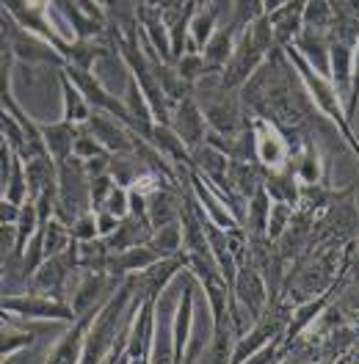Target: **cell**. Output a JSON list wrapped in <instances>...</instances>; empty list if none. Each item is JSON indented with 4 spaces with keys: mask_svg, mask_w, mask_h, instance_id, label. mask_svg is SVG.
<instances>
[{
    "mask_svg": "<svg viewBox=\"0 0 359 364\" xmlns=\"http://www.w3.org/2000/svg\"><path fill=\"white\" fill-rule=\"evenodd\" d=\"M354 243L351 246H321V243L310 246L288 268L279 298H285L291 306H298V304H307L313 298L329 293L340 282V276L351 271Z\"/></svg>",
    "mask_w": 359,
    "mask_h": 364,
    "instance_id": "cell-1",
    "label": "cell"
},
{
    "mask_svg": "<svg viewBox=\"0 0 359 364\" xmlns=\"http://www.w3.org/2000/svg\"><path fill=\"white\" fill-rule=\"evenodd\" d=\"M285 55H288V61L293 64V69L298 72V77H301L304 89L310 94L313 105L318 108V114L326 116V119L335 124L337 130H340V136H343V141H345V146H348L359 160V136L354 133V124H351V119H348V111H345V105H343V97L337 94L332 77H326V75H321L318 69L310 67V61H307L293 45L285 47Z\"/></svg>",
    "mask_w": 359,
    "mask_h": 364,
    "instance_id": "cell-2",
    "label": "cell"
},
{
    "mask_svg": "<svg viewBox=\"0 0 359 364\" xmlns=\"http://www.w3.org/2000/svg\"><path fill=\"white\" fill-rule=\"evenodd\" d=\"M274 199L269 196L266 188H260L251 199H249V213H246V232L249 235H269V218Z\"/></svg>",
    "mask_w": 359,
    "mask_h": 364,
    "instance_id": "cell-31",
    "label": "cell"
},
{
    "mask_svg": "<svg viewBox=\"0 0 359 364\" xmlns=\"http://www.w3.org/2000/svg\"><path fill=\"white\" fill-rule=\"evenodd\" d=\"M75 235H72V227L67 221H61L58 215H53V221L47 224L45 229V259L47 257H58L72 246Z\"/></svg>",
    "mask_w": 359,
    "mask_h": 364,
    "instance_id": "cell-33",
    "label": "cell"
},
{
    "mask_svg": "<svg viewBox=\"0 0 359 364\" xmlns=\"http://www.w3.org/2000/svg\"><path fill=\"white\" fill-rule=\"evenodd\" d=\"M39 340V331L36 328H25L20 323L9 320V315H3V334H0V350H3V359L9 362V356H14L17 350L31 348L33 342Z\"/></svg>",
    "mask_w": 359,
    "mask_h": 364,
    "instance_id": "cell-30",
    "label": "cell"
},
{
    "mask_svg": "<svg viewBox=\"0 0 359 364\" xmlns=\"http://www.w3.org/2000/svg\"><path fill=\"white\" fill-rule=\"evenodd\" d=\"M169 127L177 133L180 141L188 146L191 155H194L197 149H202L204 144H207V138H210V124H207L202 108L197 105L194 97L172 102V124H169Z\"/></svg>",
    "mask_w": 359,
    "mask_h": 364,
    "instance_id": "cell-11",
    "label": "cell"
},
{
    "mask_svg": "<svg viewBox=\"0 0 359 364\" xmlns=\"http://www.w3.org/2000/svg\"><path fill=\"white\" fill-rule=\"evenodd\" d=\"M150 246H152L160 257H175V254H180V251H182V224L177 221V224L155 229Z\"/></svg>",
    "mask_w": 359,
    "mask_h": 364,
    "instance_id": "cell-35",
    "label": "cell"
},
{
    "mask_svg": "<svg viewBox=\"0 0 359 364\" xmlns=\"http://www.w3.org/2000/svg\"><path fill=\"white\" fill-rule=\"evenodd\" d=\"M157 259H163L152 246H138V249H128L122 254H111L108 259V273L113 279L125 282L128 276H135V273L147 271L150 265H155Z\"/></svg>",
    "mask_w": 359,
    "mask_h": 364,
    "instance_id": "cell-24",
    "label": "cell"
},
{
    "mask_svg": "<svg viewBox=\"0 0 359 364\" xmlns=\"http://www.w3.org/2000/svg\"><path fill=\"white\" fill-rule=\"evenodd\" d=\"M103 210H105V213H111L113 218L125 221V218L130 215V191H128V188H122V185H116V188L111 191V196L105 199Z\"/></svg>",
    "mask_w": 359,
    "mask_h": 364,
    "instance_id": "cell-40",
    "label": "cell"
},
{
    "mask_svg": "<svg viewBox=\"0 0 359 364\" xmlns=\"http://www.w3.org/2000/svg\"><path fill=\"white\" fill-rule=\"evenodd\" d=\"M150 144L155 146L157 152L163 155V158H169L175 163V168L177 166H194V160H191V152H188V146L180 141V136L169 127V124H155V130H152V138H150Z\"/></svg>",
    "mask_w": 359,
    "mask_h": 364,
    "instance_id": "cell-28",
    "label": "cell"
},
{
    "mask_svg": "<svg viewBox=\"0 0 359 364\" xmlns=\"http://www.w3.org/2000/svg\"><path fill=\"white\" fill-rule=\"evenodd\" d=\"M188 271V259L185 254L180 251L175 257H163L157 259L155 265H150L147 271L135 273V293L138 296H160L163 287L177 276V273Z\"/></svg>",
    "mask_w": 359,
    "mask_h": 364,
    "instance_id": "cell-16",
    "label": "cell"
},
{
    "mask_svg": "<svg viewBox=\"0 0 359 364\" xmlns=\"http://www.w3.org/2000/svg\"><path fill=\"white\" fill-rule=\"evenodd\" d=\"M180 77L185 80V83H191V86H197L202 77H207V67H204V58L202 55H194V53H185L182 58L177 61Z\"/></svg>",
    "mask_w": 359,
    "mask_h": 364,
    "instance_id": "cell-38",
    "label": "cell"
},
{
    "mask_svg": "<svg viewBox=\"0 0 359 364\" xmlns=\"http://www.w3.org/2000/svg\"><path fill=\"white\" fill-rule=\"evenodd\" d=\"M293 215H296V207L293 205H285V202H274V207H271V218H269V237L276 243L285 232H288V227H291Z\"/></svg>",
    "mask_w": 359,
    "mask_h": 364,
    "instance_id": "cell-37",
    "label": "cell"
},
{
    "mask_svg": "<svg viewBox=\"0 0 359 364\" xmlns=\"http://www.w3.org/2000/svg\"><path fill=\"white\" fill-rule=\"evenodd\" d=\"M100 155H111V152H105V149H103V144L91 136L86 127H78V138H75V158H80L83 163H86V160H94V158H100Z\"/></svg>",
    "mask_w": 359,
    "mask_h": 364,
    "instance_id": "cell-39",
    "label": "cell"
},
{
    "mask_svg": "<svg viewBox=\"0 0 359 364\" xmlns=\"http://www.w3.org/2000/svg\"><path fill=\"white\" fill-rule=\"evenodd\" d=\"M235 334L232 326H213V340L207 345V364H232L235 353Z\"/></svg>",
    "mask_w": 359,
    "mask_h": 364,
    "instance_id": "cell-32",
    "label": "cell"
},
{
    "mask_svg": "<svg viewBox=\"0 0 359 364\" xmlns=\"http://www.w3.org/2000/svg\"><path fill=\"white\" fill-rule=\"evenodd\" d=\"M222 9H224V3H199L197 14L191 20V28H188V47H185V53L202 55V50L213 39V33L219 31V25H222V14H219Z\"/></svg>",
    "mask_w": 359,
    "mask_h": 364,
    "instance_id": "cell-21",
    "label": "cell"
},
{
    "mask_svg": "<svg viewBox=\"0 0 359 364\" xmlns=\"http://www.w3.org/2000/svg\"><path fill=\"white\" fill-rule=\"evenodd\" d=\"M39 130H42V141H45V149L50 152V158L56 163H64L75 155V138H78V127L67 124V122H56V124H47L39 122Z\"/></svg>",
    "mask_w": 359,
    "mask_h": 364,
    "instance_id": "cell-25",
    "label": "cell"
},
{
    "mask_svg": "<svg viewBox=\"0 0 359 364\" xmlns=\"http://www.w3.org/2000/svg\"><path fill=\"white\" fill-rule=\"evenodd\" d=\"M80 271L91 273H108V259H111V251L105 246V240H89V243H80Z\"/></svg>",
    "mask_w": 359,
    "mask_h": 364,
    "instance_id": "cell-34",
    "label": "cell"
},
{
    "mask_svg": "<svg viewBox=\"0 0 359 364\" xmlns=\"http://www.w3.org/2000/svg\"><path fill=\"white\" fill-rule=\"evenodd\" d=\"M251 136H254V160L263 171H282L301 152V146H296L276 124L257 116H251Z\"/></svg>",
    "mask_w": 359,
    "mask_h": 364,
    "instance_id": "cell-7",
    "label": "cell"
},
{
    "mask_svg": "<svg viewBox=\"0 0 359 364\" xmlns=\"http://www.w3.org/2000/svg\"><path fill=\"white\" fill-rule=\"evenodd\" d=\"M229 188H232V193L251 199L263 188V168L257 163L229 160Z\"/></svg>",
    "mask_w": 359,
    "mask_h": 364,
    "instance_id": "cell-29",
    "label": "cell"
},
{
    "mask_svg": "<svg viewBox=\"0 0 359 364\" xmlns=\"http://www.w3.org/2000/svg\"><path fill=\"white\" fill-rule=\"evenodd\" d=\"M194 100L202 108L204 119L210 124V133L216 136H238L246 127V111L241 102V91H229L222 83V75H207L194 86Z\"/></svg>",
    "mask_w": 359,
    "mask_h": 364,
    "instance_id": "cell-3",
    "label": "cell"
},
{
    "mask_svg": "<svg viewBox=\"0 0 359 364\" xmlns=\"http://www.w3.org/2000/svg\"><path fill=\"white\" fill-rule=\"evenodd\" d=\"M119 279H113L111 273H91V271H83L80 273V279L75 282V296H72V309H75V315L78 320L91 315V312H100L111 296L119 290Z\"/></svg>",
    "mask_w": 359,
    "mask_h": 364,
    "instance_id": "cell-10",
    "label": "cell"
},
{
    "mask_svg": "<svg viewBox=\"0 0 359 364\" xmlns=\"http://www.w3.org/2000/svg\"><path fill=\"white\" fill-rule=\"evenodd\" d=\"M304 6L307 3H296V0H288V3H279L274 11H269L271 28H274V36H276V47H291L301 31H304Z\"/></svg>",
    "mask_w": 359,
    "mask_h": 364,
    "instance_id": "cell-19",
    "label": "cell"
},
{
    "mask_svg": "<svg viewBox=\"0 0 359 364\" xmlns=\"http://www.w3.org/2000/svg\"><path fill=\"white\" fill-rule=\"evenodd\" d=\"M241 31H244V28L235 23L232 14H229L227 23L219 25V31L213 33V39H210L207 47L202 50L207 75H222V72H224V67L229 64V58H232V53H235V45H238Z\"/></svg>",
    "mask_w": 359,
    "mask_h": 364,
    "instance_id": "cell-15",
    "label": "cell"
},
{
    "mask_svg": "<svg viewBox=\"0 0 359 364\" xmlns=\"http://www.w3.org/2000/svg\"><path fill=\"white\" fill-rule=\"evenodd\" d=\"M80 243L72 240L64 254L58 257H47L45 262L39 265V271L33 273L31 279V293H42V296H53L58 301H67V290L75 279H80Z\"/></svg>",
    "mask_w": 359,
    "mask_h": 364,
    "instance_id": "cell-6",
    "label": "cell"
},
{
    "mask_svg": "<svg viewBox=\"0 0 359 364\" xmlns=\"http://www.w3.org/2000/svg\"><path fill=\"white\" fill-rule=\"evenodd\" d=\"M359 237V207L354 185L335 191L329 207L318 215L310 246H351Z\"/></svg>",
    "mask_w": 359,
    "mask_h": 364,
    "instance_id": "cell-4",
    "label": "cell"
},
{
    "mask_svg": "<svg viewBox=\"0 0 359 364\" xmlns=\"http://www.w3.org/2000/svg\"><path fill=\"white\" fill-rule=\"evenodd\" d=\"M329 25H332V3H326V0H310L304 6V31L329 33Z\"/></svg>",
    "mask_w": 359,
    "mask_h": 364,
    "instance_id": "cell-36",
    "label": "cell"
},
{
    "mask_svg": "<svg viewBox=\"0 0 359 364\" xmlns=\"http://www.w3.org/2000/svg\"><path fill=\"white\" fill-rule=\"evenodd\" d=\"M135 14H138V25L144 28L150 45L157 50V55L175 67V58H172V42H169V28L160 17V6L157 3H135Z\"/></svg>",
    "mask_w": 359,
    "mask_h": 364,
    "instance_id": "cell-20",
    "label": "cell"
},
{
    "mask_svg": "<svg viewBox=\"0 0 359 364\" xmlns=\"http://www.w3.org/2000/svg\"><path fill=\"white\" fill-rule=\"evenodd\" d=\"M232 293H235L238 306L251 318V323L266 312V306H269V301H271L269 287H266V279H263V273L257 271L251 262L238 265V276H235Z\"/></svg>",
    "mask_w": 359,
    "mask_h": 364,
    "instance_id": "cell-13",
    "label": "cell"
},
{
    "mask_svg": "<svg viewBox=\"0 0 359 364\" xmlns=\"http://www.w3.org/2000/svg\"><path fill=\"white\" fill-rule=\"evenodd\" d=\"M296 174H298V185H329V171H326V163L321 158V141L318 138L304 136L301 152L296 160Z\"/></svg>",
    "mask_w": 359,
    "mask_h": 364,
    "instance_id": "cell-23",
    "label": "cell"
},
{
    "mask_svg": "<svg viewBox=\"0 0 359 364\" xmlns=\"http://www.w3.org/2000/svg\"><path fill=\"white\" fill-rule=\"evenodd\" d=\"M3 28H6V31H3V33H6L3 42H9L11 53H14V58L28 61V64H45V67H56V69L67 67L64 55H61L56 47L47 45L45 39H39V36H33V33L23 31V28L14 23L6 11H3Z\"/></svg>",
    "mask_w": 359,
    "mask_h": 364,
    "instance_id": "cell-9",
    "label": "cell"
},
{
    "mask_svg": "<svg viewBox=\"0 0 359 364\" xmlns=\"http://www.w3.org/2000/svg\"><path fill=\"white\" fill-rule=\"evenodd\" d=\"M359 273V237L357 243H354V257H351V276H357Z\"/></svg>",
    "mask_w": 359,
    "mask_h": 364,
    "instance_id": "cell-43",
    "label": "cell"
},
{
    "mask_svg": "<svg viewBox=\"0 0 359 364\" xmlns=\"http://www.w3.org/2000/svg\"><path fill=\"white\" fill-rule=\"evenodd\" d=\"M3 11L20 25L23 31L39 36V39H45L47 45L56 47L64 55V61L69 58L72 42L61 33V28H56V23H53L50 3H42V0H31V3H25V0H6L3 3Z\"/></svg>",
    "mask_w": 359,
    "mask_h": 364,
    "instance_id": "cell-5",
    "label": "cell"
},
{
    "mask_svg": "<svg viewBox=\"0 0 359 364\" xmlns=\"http://www.w3.org/2000/svg\"><path fill=\"white\" fill-rule=\"evenodd\" d=\"M282 364H298V362H291V359H285V362H282Z\"/></svg>",
    "mask_w": 359,
    "mask_h": 364,
    "instance_id": "cell-44",
    "label": "cell"
},
{
    "mask_svg": "<svg viewBox=\"0 0 359 364\" xmlns=\"http://www.w3.org/2000/svg\"><path fill=\"white\" fill-rule=\"evenodd\" d=\"M3 315L23 320H53V323H78V315L72 309L69 301H58L53 296H42V293H23V296H3Z\"/></svg>",
    "mask_w": 359,
    "mask_h": 364,
    "instance_id": "cell-8",
    "label": "cell"
},
{
    "mask_svg": "<svg viewBox=\"0 0 359 364\" xmlns=\"http://www.w3.org/2000/svg\"><path fill=\"white\" fill-rule=\"evenodd\" d=\"M157 298L160 296H144L133 323H130V331H128V356H130V359H144V362H150L152 337H155Z\"/></svg>",
    "mask_w": 359,
    "mask_h": 364,
    "instance_id": "cell-14",
    "label": "cell"
},
{
    "mask_svg": "<svg viewBox=\"0 0 359 364\" xmlns=\"http://www.w3.org/2000/svg\"><path fill=\"white\" fill-rule=\"evenodd\" d=\"M83 127L103 144L105 152H111V155H135V133L128 124H122L116 116L105 114V111H91L89 122Z\"/></svg>",
    "mask_w": 359,
    "mask_h": 364,
    "instance_id": "cell-12",
    "label": "cell"
},
{
    "mask_svg": "<svg viewBox=\"0 0 359 364\" xmlns=\"http://www.w3.org/2000/svg\"><path fill=\"white\" fill-rule=\"evenodd\" d=\"M293 47L310 61V67L321 75L332 77V58H329V36L318 31H301V36L293 42Z\"/></svg>",
    "mask_w": 359,
    "mask_h": 364,
    "instance_id": "cell-26",
    "label": "cell"
},
{
    "mask_svg": "<svg viewBox=\"0 0 359 364\" xmlns=\"http://www.w3.org/2000/svg\"><path fill=\"white\" fill-rule=\"evenodd\" d=\"M58 80H61V97H64V116H61V122L75 124V127H83L89 122L94 108L89 105V100L83 97V91L69 80V75L64 69H58Z\"/></svg>",
    "mask_w": 359,
    "mask_h": 364,
    "instance_id": "cell-27",
    "label": "cell"
},
{
    "mask_svg": "<svg viewBox=\"0 0 359 364\" xmlns=\"http://www.w3.org/2000/svg\"><path fill=\"white\" fill-rule=\"evenodd\" d=\"M188 180H191V193H194V199L199 202V207H202L204 213H207V218L216 224V227H222V229H235V227H241L235 218H232V213H229V207L222 202V196L216 193V188L210 185V182L204 180L199 171H188Z\"/></svg>",
    "mask_w": 359,
    "mask_h": 364,
    "instance_id": "cell-18",
    "label": "cell"
},
{
    "mask_svg": "<svg viewBox=\"0 0 359 364\" xmlns=\"http://www.w3.org/2000/svg\"><path fill=\"white\" fill-rule=\"evenodd\" d=\"M152 235H155V229L150 221H141V218H133V215H128L113 235L108 237H103L105 240V246L111 254H122V251L128 249H138V246H150V240H152Z\"/></svg>",
    "mask_w": 359,
    "mask_h": 364,
    "instance_id": "cell-22",
    "label": "cell"
},
{
    "mask_svg": "<svg viewBox=\"0 0 359 364\" xmlns=\"http://www.w3.org/2000/svg\"><path fill=\"white\" fill-rule=\"evenodd\" d=\"M100 312H91L86 318H80L78 323H72L67 331L58 337V342L50 348L45 364H80L83 356V342H86V331L91 328V323Z\"/></svg>",
    "mask_w": 359,
    "mask_h": 364,
    "instance_id": "cell-17",
    "label": "cell"
},
{
    "mask_svg": "<svg viewBox=\"0 0 359 364\" xmlns=\"http://www.w3.org/2000/svg\"><path fill=\"white\" fill-rule=\"evenodd\" d=\"M119 224H122V221H119V218H113L111 213L97 210V229H100V237H108V235H113Z\"/></svg>",
    "mask_w": 359,
    "mask_h": 364,
    "instance_id": "cell-42",
    "label": "cell"
},
{
    "mask_svg": "<svg viewBox=\"0 0 359 364\" xmlns=\"http://www.w3.org/2000/svg\"><path fill=\"white\" fill-rule=\"evenodd\" d=\"M72 235L78 243H89V240H100V229H97V213H86L72 224Z\"/></svg>",
    "mask_w": 359,
    "mask_h": 364,
    "instance_id": "cell-41",
    "label": "cell"
}]
</instances>
